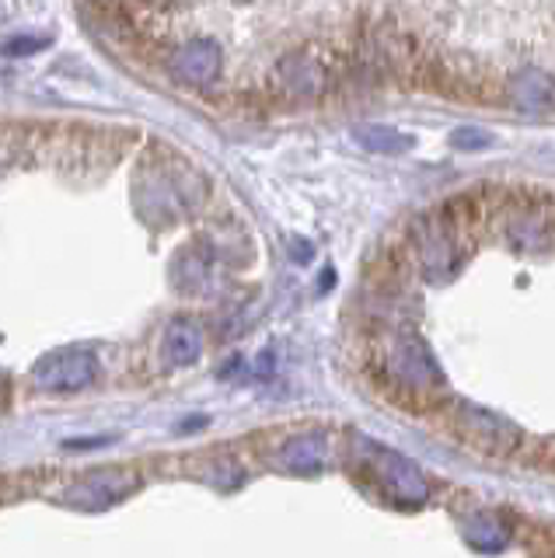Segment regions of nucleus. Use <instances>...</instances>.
<instances>
[{"instance_id":"12","label":"nucleus","mask_w":555,"mask_h":558,"mask_svg":"<svg viewBox=\"0 0 555 558\" xmlns=\"http://www.w3.org/2000/svg\"><path fill=\"white\" fill-rule=\"evenodd\" d=\"M179 283L182 287H189V290H196V287H203V279L210 276V258L206 255H196V252H185L182 258H179Z\"/></svg>"},{"instance_id":"15","label":"nucleus","mask_w":555,"mask_h":558,"mask_svg":"<svg viewBox=\"0 0 555 558\" xmlns=\"http://www.w3.org/2000/svg\"><path fill=\"white\" fill-rule=\"evenodd\" d=\"M4 401H8V377L0 374V405H4Z\"/></svg>"},{"instance_id":"13","label":"nucleus","mask_w":555,"mask_h":558,"mask_svg":"<svg viewBox=\"0 0 555 558\" xmlns=\"http://www.w3.org/2000/svg\"><path fill=\"white\" fill-rule=\"evenodd\" d=\"M46 39H19V43H8L4 52H11V57H19V52H28V49H43Z\"/></svg>"},{"instance_id":"11","label":"nucleus","mask_w":555,"mask_h":558,"mask_svg":"<svg viewBox=\"0 0 555 558\" xmlns=\"http://www.w3.org/2000/svg\"><path fill=\"white\" fill-rule=\"evenodd\" d=\"M357 140H360L363 147L385 150V154H398V150H406V147H409V140H406L402 133L381 130V126H360V130H357Z\"/></svg>"},{"instance_id":"2","label":"nucleus","mask_w":555,"mask_h":558,"mask_svg":"<svg viewBox=\"0 0 555 558\" xmlns=\"http://www.w3.org/2000/svg\"><path fill=\"white\" fill-rule=\"evenodd\" d=\"M388 374L391 380H398L402 388H412V391H433L437 388V363H433L430 349L415 339V336H398L391 345H388Z\"/></svg>"},{"instance_id":"10","label":"nucleus","mask_w":555,"mask_h":558,"mask_svg":"<svg viewBox=\"0 0 555 558\" xmlns=\"http://www.w3.org/2000/svg\"><path fill=\"white\" fill-rule=\"evenodd\" d=\"M464 537H468V545L472 548H479V551H503L507 548V541H510V534H507V527L496 520V517H490V513H482V517H472L468 520V527H464Z\"/></svg>"},{"instance_id":"3","label":"nucleus","mask_w":555,"mask_h":558,"mask_svg":"<svg viewBox=\"0 0 555 558\" xmlns=\"http://www.w3.org/2000/svg\"><path fill=\"white\" fill-rule=\"evenodd\" d=\"M371 471L377 475L381 488L395 499V502H406V506H420L426 502L430 488L420 475V468L409 464L402 453L385 450V447H374L371 450Z\"/></svg>"},{"instance_id":"7","label":"nucleus","mask_w":555,"mask_h":558,"mask_svg":"<svg viewBox=\"0 0 555 558\" xmlns=\"http://www.w3.org/2000/svg\"><path fill=\"white\" fill-rule=\"evenodd\" d=\"M458 426H461L464 440L482 450H510L517 444V429L507 423V418H496V415L472 409V405L461 409Z\"/></svg>"},{"instance_id":"5","label":"nucleus","mask_w":555,"mask_h":558,"mask_svg":"<svg viewBox=\"0 0 555 558\" xmlns=\"http://www.w3.org/2000/svg\"><path fill=\"white\" fill-rule=\"evenodd\" d=\"M552 223H555V209L548 199H528L520 203L510 220H507V238L510 244L524 252H538L545 248L548 238H552Z\"/></svg>"},{"instance_id":"4","label":"nucleus","mask_w":555,"mask_h":558,"mask_svg":"<svg viewBox=\"0 0 555 558\" xmlns=\"http://www.w3.org/2000/svg\"><path fill=\"white\" fill-rule=\"evenodd\" d=\"M136 488V478L130 471H95V475L74 482L63 493L67 506H77V510H106V506L126 499Z\"/></svg>"},{"instance_id":"6","label":"nucleus","mask_w":555,"mask_h":558,"mask_svg":"<svg viewBox=\"0 0 555 558\" xmlns=\"http://www.w3.org/2000/svg\"><path fill=\"white\" fill-rule=\"evenodd\" d=\"M171 70L182 84L206 87L220 77V49L210 39H189L171 57Z\"/></svg>"},{"instance_id":"14","label":"nucleus","mask_w":555,"mask_h":558,"mask_svg":"<svg viewBox=\"0 0 555 558\" xmlns=\"http://www.w3.org/2000/svg\"><path fill=\"white\" fill-rule=\"evenodd\" d=\"M455 140L461 147H485V133H479V130H461Z\"/></svg>"},{"instance_id":"8","label":"nucleus","mask_w":555,"mask_h":558,"mask_svg":"<svg viewBox=\"0 0 555 558\" xmlns=\"http://www.w3.org/2000/svg\"><path fill=\"white\" fill-rule=\"evenodd\" d=\"M161 353L171 366H193L203 353V328L193 318H176L165 328Z\"/></svg>"},{"instance_id":"1","label":"nucleus","mask_w":555,"mask_h":558,"mask_svg":"<svg viewBox=\"0 0 555 558\" xmlns=\"http://www.w3.org/2000/svg\"><path fill=\"white\" fill-rule=\"evenodd\" d=\"M98 377V356L88 345H63L32 366V380L53 395L84 391Z\"/></svg>"},{"instance_id":"9","label":"nucleus","mask_w":555,"mask_h":558,"mask_svg":"<svg viewBox=\"0 0 555 558\" xmlns=\"http://www.w3.org/2000/svg\"><path fill=\"white\" fill-rule=\"evenodd\" d=\"M280 464L287 471H293V475H318V471L325 468V440L315 433L298 436V440L283 444Z\"/></svg>"}]
</instances>
